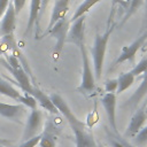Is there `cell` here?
I'll use <instances>...</instances> for the list:
<instances>
[{
	"mask_svg": "<svg viewBox=\"0 0 147 147\" xmlns=\"http://www.w3.org/2000/svg\"><path fill=\"white\" fill-rule=\"evenodd\" d=\"M41 122H42L41 111L38 110L37 108L32 109L31 113L28 116V121H26L25 129H24V132H23V138H22L23 141L39 134V131L41 130Z\"/></svg>",
	"mask_w": 147,
	"mask_h": 147,
	"instance_id": "obj_7",
	"label": "cell"
},
{
	"mask_svg": "<svg viewBox=\"0 0 147 147\" xmlns=\"http://www.w3.org/2000/svg\"><path fill=\"white\" fill-rule=\"evenodd\" d=\"M147 71V55L145 57H142L138 64L134 65V68L131 70V72L137 77V76H140V75H144L145 72Z\"/></svg>",
	"mask_w": 147,
	"mask_h": 147,
	"instance_id": "obj_24",
	"label": "cell"
},
{
	"mask_svg": "<svg viewBox=\"0 0 147 147\" xmlns=\"http://www.w3.org/2000/svg\"><path fill=\"white\" fill-rule=\"evenodd\" d=\"M100 1H102V0H84V1L78 6V8L76 9L75 14H74L72 17L70 18V21L74 22V21H76L77 18H79L80 16L86 15V13H88L90 9H91L92 7H94L96 3H99Z\"/></svg>",
	"mask_w": 147,
	"mask_h": 147,
	"instance_id": "obj_19",
	"label": "cell"
},
{
	"mask_svg": "<svg viewBox=\"0 0 147 147\" xmlns=\"http://www.w3.org/2000/svg\"><path fill=\"white\" fill-rule=\"evenodd\" d=\"M5 65L7 67V69L10 71V74L15 77V80L17 82V85L20 86V88L22 91H24L25 93H30L33 88V85L29 78V75L25 72V70L22 68V67H18V68H10L6 62H5Z\"/></svg>",
	"mask_w": 147,
	"mask_h": 147,
	"instance_id": "obj_11",
	"label": "cell"
},
{
	"mask_svg": "<svg viewBox=\"0 0 147 147\" xmlns=\"http://www.w3.org/2000/svg\"><path fill=\"white\" fill-rule=\"evenodd\" d=\"M51 100L57 108V110L67 118V121L70 124V127L74 131L75 139H76V146L77 147H98L92 132L86 127L85 123L72 113L71 108L67 103V101L59 94L53 93L49 95Z\"/></svg>",
	"mask_w": 147,
	"mask_h": 147,
	"instance_id": "obj_1",
	"label": "cell"
},
{
	"mask_svg": "<svg viewBox=\"0 0 147 147\" xmlns=\"http://www.w3.org/2000/svg\"><path fill=\"white\" fill-rule=\"evenodd\" d=\"M98 147H105V146H102V145H98Z\"/></svg>",
	"mask_w": 147,
	"mask_h": 147,
	"instance_id": "obj_35",
	"label": "cell"
},
{
	"mask_svg": "<svg viewBox=\"0 0 147 147\" xmlns=\"http://www.w3.org/2000/svg\"><path fill=\"white\" fill-rule=\"evenodd\" d=\"M40 11H41V0H31L30 3V13H29V20L26 24V30L25 34L31 31L33 25L36 24L38 26L39 24V17H40Z\"/></svg>",
	"mask_w": 147,
	"mask_h": 147,
	"instance_id": "obj_16",
	"label": "cell"
},
{
	"mask_svg": "<svg viewBox=\"0 0 147 147\" xmlns=\"http://www.w3.org/2000/svg\"><path fill=\"white\" fill-rule=\"evenodd\" d=\"M82 55V82L77 87V91L82 94H90L95 90V77L91 68V61L87 54L85 42L78 46Z\"/></svg>",
	"mask_w": 147,
	"mask_h": 147,
	"instance_id": "obj_3",
	"label": "cell"
},
{
	"mask_svg": "<svg viewBox=\"0 0 147 147\" xmlns=\"http://www.w3.org/2000/svg\"><path fill=\"white\" fill-rule=\"evenodd\" d=\"M29 94H31V95L37 100V102L41 106V108H44L45 110L49 111L51 114H55V115H56V114L60 113V111L57 110V108L55 107V105L53 103V101L51 100L49 95H46L40 88L33 86L32 91H31Z\"/></svg>",
	"mask_w": 147,
	"mask_h": 147,
	"instance_id": "obj_13",
	"label": "cell"
},
{
	"mask_svg": "<svg viewBox=\"0 0 147 147\" xmlns=\"http://www.w3.org/2000/svg\"><path fill=\"white\" fill-rule=\"evenodd\" d=\"M11 141L10 140H6V139H2V138H0V144H3V145H9Z\"/></svg>",
	"mask_w": 147,
	"mask_h": 147,
	"instance_id": "obj_31",
	"label": "cell"
},
{
	"mask_svg": "<svg viewBox=\"0 0 147 147\" xmlns=\"http://www.w3.org/2000/svg\"><path fill=\"white\" fill-rule=\"evenodd\" d=\"M40 147H56L55 145V139L53 138L52 134L45 132L44 134H41V138H40V141L38 144Z\"/></svg>",
	"mask_w": 147,
	"mask_h": 147,
	"instance_id": "obj_25",
	"label": "cell"
},
{
	"mask_svg": "<svg viewBox=\"0 0 147 147\" xmlns=\"http://www.w3.org/2000/svg\"><path fill=\"white\" fill-rule=\"evenodd\" d=\"M117 1H119V2H122V1H123V0H117Z\"/></svg>",
	"mask_w": 147,
	"mask_h": 147,
	"instance_id": "obj_37",
	"label": "cell"
},
{
	"mask_svg": "<svg viewBox=\"0 0 147 147\" xmlns=\"http://www.w3.org/2000/svg\"><path fill=\"white\" fill-rule=\"evenodd\" d=\"M16 13L14 9V6L11 3V1L9 2L3 16L1 17V23H0V36H8V34H13L16 28Z\"/></svg>",
	"mask_w": 147,
	"mask_h": 147,
	"instance_id": "obj_10",
	"label": "cell"
},
{
	"mask_svg": "<svg viewBox=\"0 0 147 147\" xmlns=\"http://www.w3.org/2000/svg\"><path fill=\"white\" fill-rule=\"evenodd\" d=\"M0 94L9 96V98H11V99L17 101L22 93L16 87H14L11 84H9L7 80H5V79H2L0 77Z\"/></svg>",
	"mask_w": 147,
	"mask_h": 147,
	"instance_id": "obj_18",
	"label": "cell"
},
{
	"mask_svg": "<svg viewBox=\"0 0 147 147\" xmlns=\"http://www.w3.org/2000/svg\"><path fill=\"white\" fill-rule=\"evenodd\" d=\"M5 53V49L2 47V44H1V40H0V54H3Z\"/></svg>",
	"mask_w": 147,
	"mask_h": 147,
	"instance_id": "obj_32",
	"label": "cell"
},
{
	"mask_svg": "<svg viewBox=\"0 0 147 147\" xmlns=\"http://www.w3.org/2000/svg\"><path fill=\"white\" fill-rule=\"evenodd\" d=\"M116 24L109 25L106 31L102 34H96L94 39V44L91 47V54L93 59V68H94V77L96 80L101 79L102 76V69H103V63H105V56L107 52V46L108 41L110 39V36L115 29Z\"/></svg>",
	"mask_w": 147,
	"mask_h": 147,
	"instance_id": "obj_2",
	"label": "cell"
},
{
	"mask_svg": "<svg viewBox=\"0 0 147 147\" xmlns=\"http://www.w3.org/2000/svg\"><path fill=\"white\" fill-rule=\"evenodd\" d=\"M147 40V31H145L142 34H140L133 42H131L129 46H124L122 48V52L121 54L118 55L117 60L114 62V65H118L121 63H124L126 61H130V62H133L134 59H136V55L138 53V51L145 45Z\"/></svg>",
	"mask_w": 147,
	"mask_h": 147,
	"instance_id": "obj_5",
	"label": "cell"
},
{
	"mask_svg": "<svg viewBox=\"0 0 147 147\" xmlns=\"http://www.w3.org/2000/svg\"><path fill=\"white\" fill-rule=\"evenodd\" d=\"M10 1H11L13 6H14L16 15L21 13V10L23 9V7L25 6V2H26V0H10Z\"/></svg>",
	"mask_w": 147,
	"mask_h": 147,
	"instance_id": "obj_28",
	"label": "cell"
},
{
	"mask_svg": "<svg viewBox=\"0 0 147 147\" xmlns=\"http://www.w3.org/2000/svg\"><path fill=\"white\" fill-rule=\"evenodd\" d=\"M69 2L70 0H56L52 14H51V20H49V24H48V29H51L57 21H60L61 18L65 17L68 10H69Z\"/></svg>",
	"mask_w": 147,
	"mask_h": 147,
	"instance_id": "obj_14",
	"label": "cell"
},
{
	"mask_svg": "<svg viewBox=\"0 0 147 147\" xmlns=\"http://www.w3.org/2000/svg\"><path fill=\"white\" fill-rule=\"evenodd\" d=\"M40 138H41V134L34 136L33 138H30V139H28V140H24L18 147H36V146L39 144Z\"/></svg>",
	"mask_w": 147,
	"mask_h": 147,
	"instance_id": "obj_27",
	"label": "cell"
},
{
	"mask_svg": "<svg viewBox=\"0 0 147 147\" xmlns=\"http://www.w3.org/2000/svg\"><path fill=\"white\" fill-rule=\"evenodd\" d=\"M117 87H118L117 79H108L105 83V90H106L107 93H115V92H117Z\"/></svg>",
	"mask_w": 147,
	"mask_h": 147,
	"instance_id": "obj_26",
	"label": "cell"
},
{
	"mask_svg": "<svg viewBox=\"0 0 147 147\" xmlns=\"http://www.w3.org/2000/svg\"><path fill=\"white\" fill-rule=\"evenodd\" d=\"M116 94L115 93H106L102 98H101V103L106 110L110 127L113 129V131L115 133L118 134V130H117V125H116Z\"/></svg>",
	"mask_w": 147,
	"mask_h": 147,
	"instance_id": "obj_9",
	"label": "cell"
},
{
	"mask_svg": "<svg viewBox=\"0 0 147 147\" xmlns=\"http://www.w3.org/2000/svg\"><path fill=\"white\" fill-rule=\"evenodd\" d=\"M145 3H146V6H147V0H145Z\"/></svg>",
	"mask_w": 147,
	"mask_h": 147,
	"instance_id": "obj_36",
	"label": "cell"
},
{
	"mask_svg": "<svg viewBox=\"0 0 147 147\" xmlns=\"http://www.w3.org/2000/svg\"><path fill=\"white\" fill-rule=\"evenodd\" d=\"M25 113V107L23 105H9L5 102H0V116L5 118H9L13 121H17Z\"/></svg>",
	"mask_w": 147,
	"mask_h": 147,
	"instance_id": "obj_12",
	"label": "cell"
},
{
	"mask_svg": "<svg viewBox=\"0 0 147 147\" xmlns=\"http://www.w3.org/2000/svg\"><path fill=\"white\" fill-rule=\"evenodd\" d=\"M85 21H86V15L80 16L76 21L71 22L65 42L75 44L77 47L80 44L84 42V38H85Z\"/></svg>",
	"mask_w": 147,
	"mask_h": 147,
	"instance_id": "obj_6",
	"label": "cell"
},
{
	"mask_svg": "<svg viewBox=\"0 0 147 147\" xmlns=\"http://www.w3.org/2000/svg\"><path fill=\"white\" fill-rule=\"evenodd\" d=\"M145 109H146V113H147V103H146V107H145Z\"/></svg>",
	"mask_w": 147,
	"mask_h": 147,
	"instance_id": "obj_34",
	"label": "cell"
},
{
	"mask_svg": "<svg viewBox=\"0 0 147 147\" xmlns=\"http://www.w3.org/2000/svg\"><path fill=\"white\" fill-rule=\"evenodd\" d=\"M107 136H108V141L113 147H137L133 144H130L129 141H126L123 137H121L117 133H111L109 132V130L107 129Z\"/></svg>",
	"mask_w": 147,
	"mask_h": 147,
	"instance_id": "obj_20",
	"label": "cell"
},
{
	"mask_svg": "<svg viewBox=\"0 0 147 147\" xmlns=\"http://www.w3.org/2000/svg\"><path fill=\"white\" fill-rule=\"evenodd\" d=\"M18 102H21L24 107L26 108H30L31 110L32 109H36L37 108V100L31 95V94H28V93H22L17 100Z\"/></svg>",
	"mask_w": 147,
	"mask_h": 147,
	"instance_id": "obj_22",
	"label": "cell"
},
{
	"mask_svg": "<svg viewBox=\"0 0 147 147\" xmlns=\"http://www.w3.org/2000/svg\"><path fill=\"white\" fill-rule=\"evenodd\" d=\"M70 24H71V21L65 16V17L61 18L60 21H57L46 32V34H49V36H52V37L55 38V40H56V47H55V49H56L57 53H60L62 51V48H63V46L65 44Z\"/></svg>",
	"mask_w": 147,
	"mask_h": 147,
	"instance_id": "obj_4",
	"label": "cell"
},
{
	"mask_svg": "<svg viewBox=\"0 0 147 147\" xmlns=\"http://www.w3.org/2000/svg\"><path fill=\"white\" fill-rule=\"evenodd\" d=\"M9 2H10V0H0V18L3 16Z\"/></svg>",
	"mask_w": 147,
	"mask_h": 147,
	"instance_id": "obj_29",
	"label": "cell"
},
{
	"mask_svg": "<svg viewBox=\"0 0 147 147\" xmlns=\"http://www.w3.org/2000/svg\"><path fill=\"white\" fill-rule=\"evenodd\" d=\"M130 5H129V7H127V10H126V13H125V15L123 16V18H122V21H121V23H119V25H123L144 3H145V0H130V2H129Z\"/></svg>",
	"mask_w": 147,
	"mask_h": 147,
	"instance_id": "obj_21",
	"label": "cell"
},
{
	"mask_svg": "<svg viewBox=\"0 0 147 147\" xmlns=\"http://www.w3.org/2000/svg\"><path fill=\"white\" fill-rule=\"evenodd\" d=\"M146 94H147V71L144 74V78H142L140 85L134 91V93L130 96V99L127 100V102L125 103V106L131 107V108H136L139 105V102L144 99V96Z\"/></svg>",
	"mask_w": 147,
	"mask_h": 147,
	"instance_id": "obj_15",
	"label": "cell"
},
{
	"mask_svg": "<svg viewBox=\"0 0 147 147\" xmlns=\"http://www.w3.org/2000/svg\"><path fill=\"white\" fill-rule=\"evenodd\" d=\"M0 147H7V145H3V144H0Z\"/></svg>",
	"mask_w": 147,
	"mask_h": 147,
	"instance_id": "obj_33",
	"label": "cell"
},
{
	"mask_svg": "<svg viewBox=\"0 0 147 147\" xmlns=\"http://www.w3.org/2000/svg\"><path fill=\"white\" fill-rule=\"evenodd\" d=\"M136 76L129 71V72H123L118 76L117 78V83H118V87H117V93H123L124 91H126L134 82Z\"/></svg>",
	"mask_w": 147,
	"mask_h": 147,
	"instance_id": "obj_17",
	"label": "cell"
},
{
	"mask_svg": "<svg viewBox=\"0 0 147 147\" xmlns=\"http://www.w3.org/2000/svg\"><path fill=\"white\" fill-rule=\"evenodd\" d=\"M133 142H134V146H137V147H142V146L147 145V125L144 126L136 134V137L133 139Z\"/></svg>",
	"mask_w": 147,
	"mask_h": 147,
	"instance_id": "obj_23",
	"label": "cell"
},
{
	"mask_svg": "<svg viewBox=\"0 0 147 147\" xmlns=\"http://www.w3.org/2000/svg\"><path fill=\"white\" fill-rule=\"evenodd\" d=\"M146 106L139 108L134 114L133 116L131 117L130 119V123L126 127V131H125V137L127 138H134L136 134L144 127L146 121H147V113H146V109H145Z\"/></svg>",
	"mask_w": 147,
	"mask_h": 147,
	"instance_id": "obj_8",
	"label": "cell"
},
{
	"mask_svg": "<svg viewBox=\"0 0 147 147\" xmlns=\"http://www.w3.org/2000/svg\"><path fill=\"white\" fill-rule=\"evenodd\" d=\"M48 3H49V0H41V11H40V16L44 14V10L47 8Z\"/></svg>",
	"mask_w": 147,
	"mask_h": 147,
	"instance_id": "obj_30",
	"label": "cell"
}]
</instances>
